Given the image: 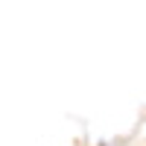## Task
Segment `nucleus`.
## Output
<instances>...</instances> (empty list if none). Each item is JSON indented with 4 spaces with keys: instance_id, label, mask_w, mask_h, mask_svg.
Listing matches in <instances>:
<instances>
[]
</instances>
